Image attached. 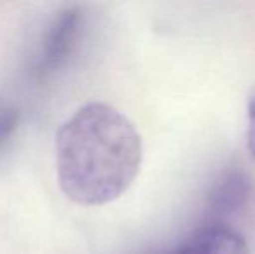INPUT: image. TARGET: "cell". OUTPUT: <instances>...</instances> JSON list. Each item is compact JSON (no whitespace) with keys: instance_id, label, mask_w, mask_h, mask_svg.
<instances>
[{"instance_id":"obj_6","label":"cell","mask_w":255,"mask_h":254,"mask_svg":"<svg viewBox=\"0 0 255 254\" xmlns=\"http://www.w3.org/2000/svg\"><path fill=\"white\" fill-rule=\"evenodd\" d=\"M247 145L250 155L255 160V87L249 98V110H247Z\"/></svg>"},{"instance_id":"obj_2","label":"cell","mask_w":255,"mask_h":254,"mask_svg":"<svg viewBox=\"0 0 255 254\" xmlns=\"http://www.w3.org/2000/svg\"><path fill=\"white\" fill-rule=\"evenodd\" d=\"M85 24V12L80 3L64 5L49 23L33 61V75L45 80L70 61L78 45Z\"/></svg>"},{"instance_id":"obj_1","label":"cell","mask_w":255,"mask_h":254,"mask_svg":"<svg viewBox=\"0 0 255 254\" xmlns=\"http://www.w3.org/2000/svg\"><path fill=\"white\" fill-rule=\"evenodd\" d=\"M142 139L127 115L92 101L64 120L56 134V173L61 192L85 207L120 199L137 178Z\"/></svg>"},{"instance_id":"obj_5","label":"cell","mask_w":255,"mask_h":254,"mask_svg":"<svg viewBox=\"0 0 255 254\" xmlns=\"http://www.w3.org/2000/svg\"><path fill=\"white\" fill-rule=\"evenodd\" d=\"M19 120L21 113L16 106L0 101V162L12 145V139L19 127Z\"/></svg>"},{"instance_id":"obj_3","label":"cell","mask_w":255,"mask_h":254,"mask_svg":"<svg viewBox=\"0 0 255 254\" xmlns=\"http://www.w3.org/2000/svg\"><path fill=\"white\" fill-rule=\"evenodd\" d=\"M163 254H250L249 242L224 223H208Z\"/></svg>"},{"instance_id":"obj_4","label":"cell","mask_w":255,"mask_h":254,"mask_svg":"<svg viewBox=\"0 0 255 254\" xmlns=\"http://www.w3.org/2000/svg\"><path fill=\"white\" fill-rule=\"evenodd\" d=\"M250 190H252V187H250V181L245 174L240 171L228 173L221 180V183L215 185L214 192H212L210 209L217 216L238 211V207H242L247 202Z\"/></svg>"}]
</instances>
